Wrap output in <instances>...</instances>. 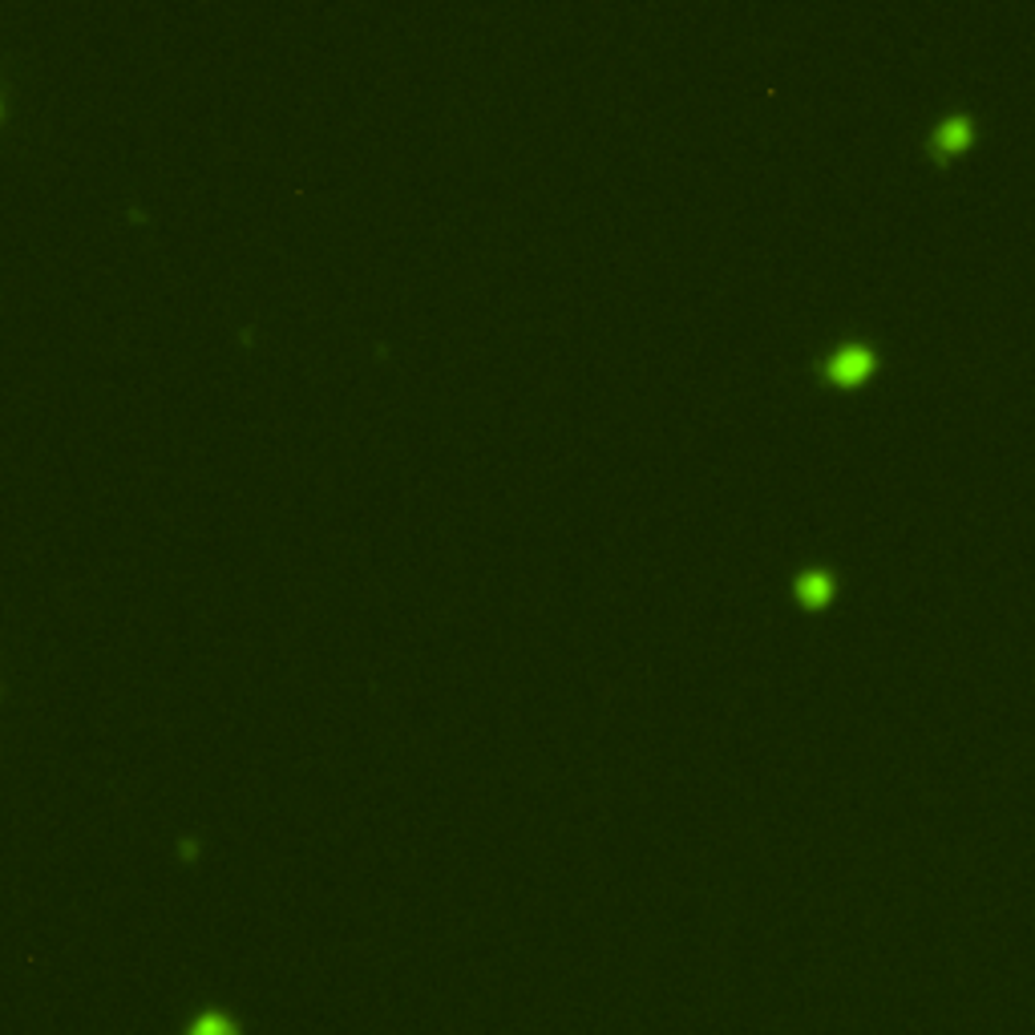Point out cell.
<instances>
[{
  "instance_id": "obj_1",
  "label": "cell",
  "mask_w": 1035,
  "mask_h": 1035,
  "mask_svg": "<svg viewBox=\"0 0 1035 1035\" xmlns=\"http://www.w3.org/2000/svg\"><path fill=\"white\" fill-rule=\"evenodd\" d=\"M813 372L837 388H853L862 385L870 372H877V348L865 345V340H841L825 357H817Z\"/></svg>"
},
{
  "instance_id": "obj_4",
  "label": "cell",
  "mask_w": 1035,
  "mask_h": 1035,
  "mask_svg": "<svg viewBox=\"0 0 1035 1035\" xmlns=\"http://www.w3.org/2000/svg\"><path fill=\"white\" fill-rule=\"evenodd\" d=\"M190 1035H235V1027H226L219 1015H207V1020H202Z\"/></svg>"
},
{
  "instance_id": "obj_3",
  "label": "cell",
  "mask_w": 1035,
  "mask_h": 1035,
  "mask_svg": "<svg viewBox=\"0 0 1035 1035\" xmlns=\"http://www.w3.org/2000/svg\"><path fill=\"white\" fill-rule=\"evenodd\" d=\"M834 591H837V574L829 571V567H805V571L793 574V595L801 607H813V610L829 607Z\"/></svg>"
},
{
  "instance_id": "obj_2",
  "label": "cell",
  "mask_w": 1035,
  "mask_h": 1035,
  "mask_svg": "<svg viewBox=\"0 0 1035 1035\" xmlns=\"http://www.w3.org/2000/svg\"><path fill=\"white\" fill-rule=\"evenodd\" d=\"M970 142H975V118H970V114H946V118L930 130L927 150H930V159L951 162L955 154H963Z\"/></svg>"
}]
</instances>
